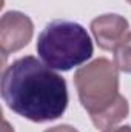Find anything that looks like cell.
<instances>
[{
	"mask_svg": "<svg viewBox=\"0 0 131 132\" xmlns=\"http://www.w3.org/2000/svg\"><path fill=\"white\" fill-rule=\"evenodd\" d=\"M0 92L12 112L34 123L57 120L68 108L65 78L33 55L14 60L3 71Z\"/></svg>",
	"mask_w": 131,
	"mask_h": 132,
	"instance_id": "1",
	"label": "cell"
},
{
	"mask_svg": "<svg viewBox=\"0 0 131 132\" xmlns=\"http://www.w3.org/2000/svg\"><path fill=\"white\" fill-rule=\"evenodd\" d=\"M37 54L46 66L69 71L93 57L94 48L86 29L71 20H53L39 34Z\"/></svg>",
	"mask_w": 131,
	"mask_h": 132,
	"instance_id": "2",
	"label": "cell"
},
{
	"mask_svg": "<svg viewBox=\"0 0 131 132\" xmlns=\"http://www.w3.org/2000/svg\"><path fill=\"white\" fill-rule=\"evenodd\" d=\"M74 85L90 117L110 109L119 94V69L114 62L99 57L74 72Z\"/></svg>",
	"mask_w": 131,
	"mask_h": 132,
	"instance_id": "3",
	"label": "cell"
},
{
	"mask_svg": "<svg viewBox=\"0 0 131 132\" xmlns=\"http://www.w3.org/2000/svg\"><path fill=\"white\" fill-rule=\"evenodd\" d=\"M34 34L33 20L20 11H8L0 20V51L6 57L25 48Z\"/></svg>",
	"mask_w": 131,
	"mask_h": 132,
	"instance_id": "4",
	"label": "cell"
},
{
	"mask_svg": "<svg viewBox=\"0 0 131 132\" xmlns=\"http://www.w3.org/2000/svg\"><path fill=\"white\" fill-rule=\"evenodd\" d=\"M90 28L97 46L103 51H114L131 34L128 20L119 14H102L91 22Z\"/></svg>",
	"mask_w": 131,
	"mask_h": 132,
	"instance_id": "5",
	"label": "cell"
},
{
	"mask_svg": "<svg viewBox=\"0 0 131 132\" xmlns=\"http://www.w3.org/2000/svg\"><path fill=\"white\" fill-rule=\"evenodd\" d=\"M128 114H130V104H128V101H127V98L123 95H119L117 100L114 101V104L110 109H106L102 114H97V115L91 117V121H93V125L97 129L105 131L108 128L116 126L122 120H125L128 117Z\"/></svg>",
	"mask_w": 131,
	"mask_h": 132,
	"instance_id": "6",
	"label": "cell"
},
{
	"mask_svg": "<svg viewBox=\"0 0 131 132\" xmlns=\"http://www.w3.org/2000/svg\"><path fill=\"white\" fill-rule=\"evenodd\" d=\"M113 52H114V65L117 66V69L120 72L131 74V34Z\"/></svg>",
	"mask_w": 131,
	"mask_h": 132,
	"instance_id": "7",
	"label": "cell"
},
{
	"mask_svg": "<svg viewBox=\"0 0 131 132\" xmlns=\"http://www.w3.org/2000/svg\"><path fill=\"white\" fill-rule=\"evenodd\" d=\"M45 132H79L76 128L69 126V125H59V126H54V128H49Z\"/></svg>",
	"mask_w": 131,
	"mask_h": 132,
	"instance_id": "8",
	"label": "cell"
},
{
	"mask_svg": "<svg viewBox=\"0 0 131 132\" xmlns=\"http://www.w3.org/2000/svg\"><path fill=\"white\" fill-rule=\"evenodd\" d=\"M103 132H131V126H117V128H108V129H105Z\"/></svg>",
	"mask_w": 131,
	"mask_h": 132,
	"instance_id": "9",
	"label": "cell"
},
{
	"mask_svg": "<svg viewBox=\"0 0 131 132\" xmlns=\"http://www.w3.org/2000/svg\"><path fill=\"white\" fill-rule=\"evenodd\" d=\"M127 2H128V3H130V5H131V0H127Z\"/></svg>",
	"mask_w": 131,
	"mask_h": 132,
	"instance_id": "10",
	"label": "cell"
}]
</instances>
